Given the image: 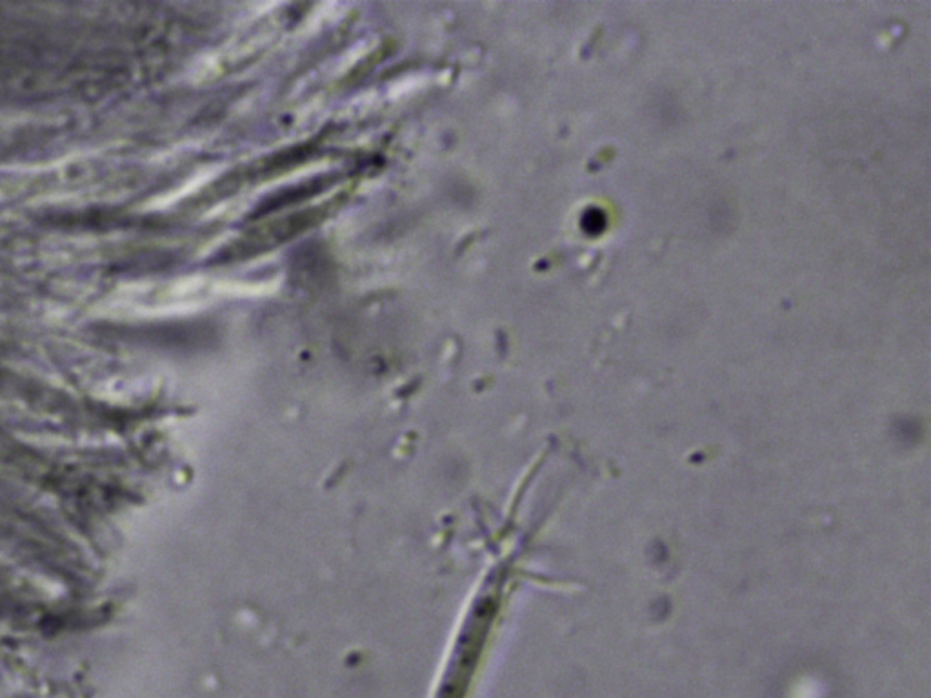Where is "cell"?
I'll use <instances>...</instances> for the list:
<instances>
[{
  "label": "cell",
  "mask_w": 931,
  "mask_h": 698,
  "mask_svg": "<svg viewBox=\"0 0 931 698\" xmlns=\"http://www.w3.org/2000/svg\"><path fill=\"white\" fill-rule=\"evenodd\" d=\"M311 219H315V213H301V215H295V217H288L282 222H273L268 228H262V230L253 231V235L248 237V239L242 240L239 244L241 251L244 250H253L257 251L259 248L266 250L270 246H275L279 244L282 240L288 239L291 235L299 233L302 228H306L310 224Z\"/></svg>",
  "instance_id": "1"
}]
</instances>
